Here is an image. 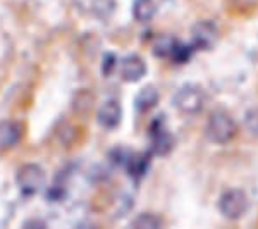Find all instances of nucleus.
<instances>
[{"label": "nucleus", "mask_w": 258, "mask_h": 229, "mask_svg": "<svg viewBox=\"0 0 258 229\" xmlns=\"http://www.w3.org/2000/svg\"><path fill=\"white\" fill-rule=\"evenodd\" d=\"M236 133H238V124L227 110L217 109L209 116L205 135L212 143L226 145L231 140H234Z\"/></svg>", "instance_id": "obj_1"}, {"label": "nucleus", "mask_w": 258, "mask_h": 229, "mask_svg": "<svg viewBox=\"0 0 258 229\" xmlns=\"http://www.w3.org/2000/svg\"><path fill=\"white\" fill-rule=\"evenodd\" d=\"M219 212L229 220H238L248 212V195L239 188H229L219 197Z\"/></svg>", "instance_id": "obj_2"}, {"label": "nucleus", "mask_w": 258, "mask_h": 229, "mask_svg": "<svg viewBox=\"0 0 258 229\" xmlns=\"http://www.w3.org/2000/svg\"><path fill=\"white\" fill-rule=\"evenodd\" d=\"M16 181L21 190V193L28 195H36L38 191L45 188V183H47V174L41 165L38 164H23L16 173Z\"/></svg>", "instance_id": "obj_3"}, {"label": "nucleus", "mask_w": 258, "mask_h": 229, "mask_svg": "<svg viewBox=\"0 0 258 229\" xmlns=\"http://www.w3.org/2000/svg\"><path fill=\"white\" fill-rule=\"evenodd\" d=\"M174 107L186 116H195L202 112L205 105V95L200 86L197 85H184L181 86L172 98Z\"/></svg>", "instance_id": "obj_4"}, {"label": "nucleus", "mask_w": 258, "mask_h": 229, "mask_svg": "<svg viewBox=\"0 0 258 229\" xmlns=\"http://www.w3.org/2000/svg\"><path fill=\"white\" fill-rule=\"evenodd\" d=\"M219 40V30L212 21H198L191 28V47L197 50H210Z\"/></svg>", "instance_id": "obj_5"}, {"label": "nucleus", "mask_w": 258, "mask_h": 229, "mask_svg": "<svg viewBox=\"0 0 258 229\" xmlns=\"http://www.w3.org/2000/svg\"><path fill=\"white\" fill-rule=\"evenodd\" d=\"M119 73L126 83H138L147 74V64L136 53H129V55L122 57L119 64Z\"/></svg>", "instance_id": "obj_6"}, {"label": "nucleus", "mask_w": 258, "mask_h": 229, "mask_svg": "<svg viewBox=\"0 0 258 229\" xmlns=\"http://www.w3.org/2000/svg\"><path fill=\"white\" fill-rule=\"evenodd\" d=\"M120 119H122V109L117 100H107L100 105L97 112V121L102 128L105 130H114L119 126Z\"/></svg>", "instance_id": "obj_7"}, {"label": "nucleus", "mask_w": 258, "mask_h": 229, "mask_svg": "<svg viewBox=\"0 0 258 229\" xmlns=\"http://www.w3.org/2000/svg\"><path fill=\"white\" fill-rule=\"evenodd\" d=\"M23 138V126L18 121H0V148H12Z\"/></svg>", "instance_id": "obj_8"}, {"label": "nucleus", "mask_w": 258, "mask_h": 229, "mask_svg": "<svg viewBox=\"0 0 258 229\" xmlns=\"http://www.w3.org/2000/svg\"><path fill=\"white\" fill-rule=\"evenodd\" d=\"M174 147V140L170 136V133L165 130L164 124H160V121H155L152 126V148L159 155H165L169 153Z\"/></svg>", "instance_id": "obj_9"}, {"label": "nucleus", "mask_w": 258, "mask_h": 229, "mask_svg": "<svg viewBox=\"0 0 258 229\" xmlns=\"http://www.w3.org/2000/svg\"><path fill=\"white\" fill-rule=\"evenodd\" d=\"M159 103V91L155 86H145L135 97V109L138 112H148Z\"/></svg>", "instance_id": "obj_10"}, {"label": "nucleus", "mask_w": 258, "mask_h": 229, "mask_svg": "<svg viewBox=\"0 0 258 229\" xmlns=\"http://www.w3.org/2000/svg\"><path fill=\"white\" fill-rule=\"evenodd\" d=\"M157 12L155 0H135L133 2V16L138 23H148Z\"/></svg>", "instance_id": "obj_11"}, {"label": "nucleus", "mask_w": 258, "mask_h": 229, "mask_svg": "<svg viewBox=\"0 0 258 229\" xmlns=\"http://www.w3.org/2000/svg\"><path fill=\"white\" fill-rule=\"evenodd\" d=\"M179 41L174 40L172 36H159V38L155 40V43H153V53H155L157 57H174V52H176Z\"/></svg>", "instance_id": "obj_12"}, {"label": "nucleus", "mask_w": 258, "mask_h": 229, "mask_svg": "<svg viewBox=\"0 0 258 229\" xmlns=\"http://www.w3.org/2000/svg\"><path fill=\"white\" fill-rule=\"evenodd\" d=\"M126 167L133 178H141L148 169V157L143 153H135V155H129L126 160Z\"/></svg>", "instance_id": "obj_13"}, {"label": "nucleus", "mask_w": 258, "mask_h": 229, "mask_svg": "<svg viewBox=\"0 0 258 229\" xmlns=\"http://www.w3.org/2000/svg\"><path fill=\"white\" fill-rule=\"evenodd\" d=\"M162 222L157 214H152V212H143L133 222V229H160Z\"/></svg>", "instance_id": "obj_14"}, {"label": "nucleus", "mask_w": 258, "mask_h": 229, "mask_svg": "<svg viewBox=\"0 0 258 229\" xmlns=\"http://www.w3.org/2000/svg\"><path fill=\"white\" fill-rule=\"evenodd\" d=\"M93 14L100 19H107L114 14L115 11V0H93L91 2Z\"/></svg>", "instance_id": "obj_15"}, {"label": "nucleus", "mask_w": 258, "mask_h": 229, "mask_svg": "<svg viewBox=\"0 0 258 229\" xmlns=\"http://www.w3.org/2000/svg\"><path fill=\"white\" fill-rule=\"evenodd\" d=\"M244 128L249 135L258 138V107H253L244 114Z\"/></svg>", "instance_id": "obj_16"}, {"label": "nucleus", "mask_w": 258, "mask_h": 229, "mask_svg": "<svg viewBox=\"0 0 258 229\" xmlns=\"http://www.w3.org/2000/svg\"><path fill=\"white\" fill-rule=\"evenodd\" d=\"M114 62H115V57L112 53H107L103 57V74H110L112 68H114Z\"/></svg>", "instance_id": "obj_17"}]
</instances>
